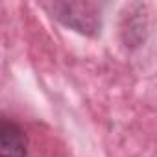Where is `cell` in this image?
I'll return each instance as SVG.
<instances>
[{
	"label": "cell",
	"mask_w": 157,
	"mask_h": 157,
	"mask_svg": "<svg viewBox=\"0 0 157 157\" xmlns=\"http://www.w3.org/2000/svg\"><path fill=\"white\" fill-rule=\"evenodd\" d=\"M44 8L65 26L85 33V35H96L102 28V13L100 6L94 2H52L44 4Z\"/></svg>",
	"instance_id": "cell-1"
},
{
	"label": "cell",
	"mask_w": 157,
	"mask_h": 157,
	"mask_svg": "<svg viewBox=\"0 0 157 157\" xmlns=\"http://www.w3.org/2000/svg\"><path fill=\"white\" fill-rule=\"evenodd\" d=\"M26 131L11 118L0 115V157H26Z\"/></svg>",
	"instance_id": "cell-2"
}]
</instances>
